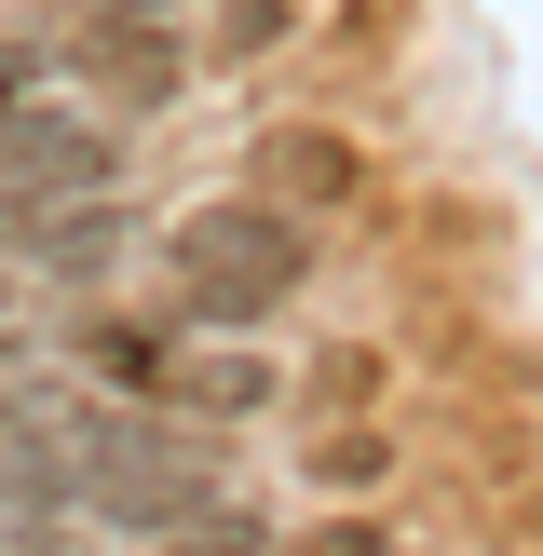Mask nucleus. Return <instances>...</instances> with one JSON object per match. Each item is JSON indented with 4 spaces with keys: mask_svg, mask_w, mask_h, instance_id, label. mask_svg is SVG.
Returning <instances> with one entry per match:
<instances>
[{
    "mask_svg": "<svg viewBox=\"0 0 543 556\" xmlns=\"http://www.w3.org/2000/svg\"><path fill=\"white\" fill-rule=\"evenodd\" d=\"M313 394H326V407H367V394H380V367H367V340H340V353H326V367H313Z\"/></svg>",
    "mask_w": 543,
    "mask_h": 556,
    "instance_id": "10",
    "label": "nucleus"
},
{
    "mask_svg": "<svg viewBox=\"0 0 543 556\" xmlns=\"http://www.w3.org/2000/svg\"><path fill=\"white\" fill-rule=\"evenodd\" d=\"M81 367H96L109 394H163V367H177V326H136V313H96V326H81Z\"/></svg>",
    "mask_w": 543,
    "mask_h": 556,
    "instance_id": "6",
    "label": "nucleus"
},
{
    "mask_svg": "<svg viewBox=\"0 0 543 556\" xmlns=\"http://www.w3.org/2000/svg\"><path fill=\"white\" fill-rule=\"evenodd\" d=\"M299 41V0H231L217 14V68H244V54H286Z\"/></svg>",
    "mask_w": 543,
    "mask_h": 556,
    "instance_id": "9",
    "label": "nucleus"
},
{
    "mask_svg": "<svg viewBox=\"0 0 543 556\" xmlns=\"http://www.w3.org/2000/svg\"><path fill=\"white\" fill-rule=\"evenodd\" d=\"M380 476H394V434H367V421H340V434L313 448V489H340V503H353V489H380Z\"/></svg>",
    "mask_w": 543,
    "mask_h": 556,
    "instance_id": "7",
    "label": "nucleus"
},
{
    "mask_svg": "<svg viewBox=\"0 0 543 556\" xmlns=\"http://www.w3.org/2000/svg\"><path fill=\"white\" fill-rule=\"evenodd\" d=\"M326 271L313 217L272 204V190H231V204H190L163 231V326H204V340H258L299 286Z\"/></svg>",
    "mask_w": 543,
    "mask_h": 556,
    "instance_id": "1",
    "label": "nucleus"
},
{
    "mask_svg": "<svg viewBox=\"0 0 543 556\" xmlns=\"http://www.w3.org/2000/svg\"><path fill=\"white\" fill-rule=\"evenodd\" d=\"M299 556H394V530H380V516H326Z\"/></svg>",
    "mask_w": 543,
    "mask_h": 556,
    "instance_id": "11",
    "label": "nucleus"
},
{
    "mask_svg": "<svg viewBox=\"0 0 543 556\" xmlns=\"http://www.w3.org/2000/svg\"><path fill=\"white\" fill-rule=\"evenodd\" d=\"M14 556H81V543H54V516H41V530H27V543H14Z\"/></svg>",
    "mask_w": 543,
    "mask_h": 556,
    "instance_id": "12",
    "label": "nucleus"
},
{
    "mask_svg": "<svg viewBox=\"0 0 543 556\" xmlns=\"http://www.w3.org/2000/svg\"><path fill=\"white\" fill-rule=\"evenodd\" d=\"M0 190H123V136L68 96H14L0 109Z\"/></svg>",
    "mask_w": 543,
    "mask_h": 556,
    "instance_id": "3",
    "label": "nucleus"
},
{
    "mask_svg": "<svg viewBox=\"0 0 543 556\" xmlns=\"http://www.w3.org/2000/svg\"><path fill=\"white\" fill-rule=\"evenodd\" d=\"M163 556H272V530L244 503H204V516H177V530H163Z\"/></svg>",
    "mask_w": 543,
    "mask_h": 556,
    "instance_id": "8",
    "label": "nucleus"
},
{
    "mask_svg": "<svg viewBox=\"0 0 543 556\" xmlns=\"http://www.w3.org/2000/svg\"><path fill=\"white\" fill-rule=\"evenodd\" d=\"M163 407L204 421V434L272 421V407H286V367H272V353H177V367H163Z\"/></svg>",
    "mask_w": 543,
    "mask_h": 556,
    "instance_id": "4",
    "label": "nucleus"
},
{
    "mask_svg": "<svg viewBox=\"0 0 543 556\" xmlns=\"http://www.w3.org/2000/svg\"><path fill=\"white\" fill-rule=\"evenodd\" d=\"M0 367H27V340H14V326H0Z\"/></svg>",
    "mask_w": 543,
    "mask_h": 556,
    "instance_id": "13",
    "label": "nucleus"
},
{
    "mask_svg": "<svg viewBox=\"0 0 543 556\" xmlns=\"http://www.w3.org/2000/svg\"><path fill=\"white\" fill-rule=\"evenodd\" d=\"M258 190L272 204H353V190H367V150H353L340 123H286V136H258Z\"/></svg>",
    "mask_w": 543,
    "mask_h": 556,
    "instance_id": "5",
    "label": "nucleus"
},
{
    "mask_svg": "<svg viewBox=\"0 0 543 556\" xmlns=\"http://www.w3.org/2000/svg\"><path fill=\"white\" fill-rule=\"evenodd\" d=\"M0 313H14V271H0Z\"/></svg>",
    "mask_w": 543,
    "mask_h": 556,
    "instance_id": "14",
    "label": "nucleus"
},
{
    "mask_svg": "<svg viewBox=\"0 0 543 556\" xmlns=\"http://www.w3.org/2000/svg\"><path fill=\"white\" fill-rule=\"evenodd\" d=\"M0 244L27 271H54V286H96L136 244V217H123V190H0Z\"/></svg>",
    "mask_w": 543,
    "mask_h": 556,
    "instance_id": "2",
    "label": "nucleus"
}]
</instances>
